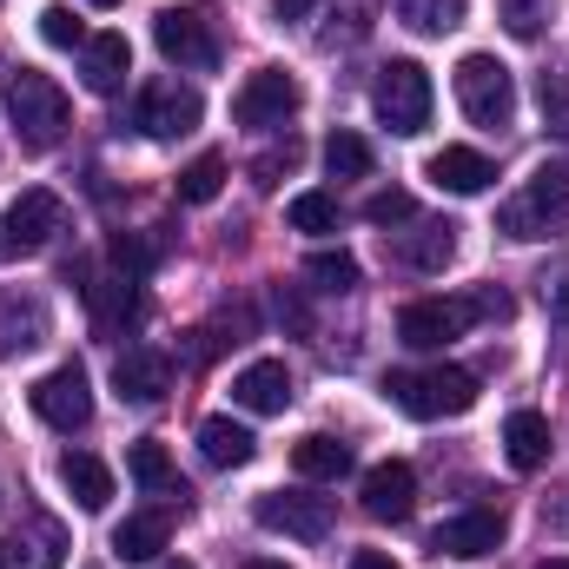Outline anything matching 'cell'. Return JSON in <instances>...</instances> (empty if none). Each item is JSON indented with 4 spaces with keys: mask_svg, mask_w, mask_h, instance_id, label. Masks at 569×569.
<instances>
[{
    "mask_svg": "<svg viewBox=\"0 0 569 569\" xmlns=\"http://www.w3.org/2000/svg\"><path fill=\"white\" fill-rule=\"evenodd\" d=\"M503 457H510V470H543L550 463V418L543 411H510L503 418Z\"/></svg>",
    "mask_w": 569,
    "mask_h": 569,
    "instance_id": "44dd1931",
    "label": "cell"
},
{
    "mask_svg": "<svg viewBox=\"0 0 569 569\" xmlns=\"http://www.w3.org/2000/svg\"><path fill=\"white\" fill-rule=\"evenodd\" d=\"M113 391L127 398V405H159L166 391H172V358L166 351H127L120 365H113Z\"/></svg>",
    "mask_w": 569,
    "mask_h": 569,
    "instance_id": "d6986e66",
    "label": "cell"
},
{
    "mask_svg": "<svg viewBox=\"0 0 569 569\" xmlns=\"http://www.w3.org/2000/svg\"><path fill=\"white\" fill-rule=\"evenodd\" d=\"M7 113H13V140L27 146V152H47V146H60L67 120H73L67 93H60L47 73H33V67H20V73L7 80Z\"/></svg>",
    "mask_w": 569,
    "mask_h": 569,
    "instance_id": "3957f363",
    "label": "cell"
},
{
    "mask_svg": "<svg viewBox=\"0 0 569 569\" xmlns=\"http://www.w3.org/2000/svg\"><path fill=\"white\" fill-rule=\"evenodd\" d=\"M557 311H563V318H569V279L557 284Z\"/></svg>",
    "mask_w": 569,
    "mask_h": 569,
    "instance_id": "b9f144b4",
    "label": "cell"
},
{
    "mask_svg": "<svg viewBox=\"0 0 569 569\" xmlns=\"http://www.w3.org/2000/svg\"><path fill=\"white\" fill-rule=\"evenodd\" d=\"M252 450H259V437L246 425H232V418H206L199 425V457L212 470H239V463H252Z\"/></svg>",
    "mask_w": 569,
    "mask_h": 569,
    "instance_id": "d4e9b609",
    "label": "cell"
},
{
    "mask_svg": "<svg viewBox=\"0 0 569 569\" xmlns=\"http://www.w3.org/2000/svg\"><path fill=\"white\" fill-rule=\"evenodd\" d=\"M477 325V298H411L398 311V345L411 351H443L450 338H463Z\"/></svg>",
    "mask_w": 569,
    "mask_h": 569,
    "instance_id": "30bf717a",
    "label": "cell"
},
{
    "mask_svg": "<svg viewBox=\"0 0 569 569\" xmlns=\"http://www.w3.org/2000/svg\"><path fill=\"white\" fill-rule=\"evenodd\" d=\"M27 405H33V418H40V425L80 430L87 418H93V391H87V371H80V365H53L47 378H33Z\"/></svg>",
    "mask_w": 569,
    "mask_h": 569,
    "instance_id": "8fae6325",
    "label": "cell"
},
{
    "mask_svg": "<svg viewBox=\"0 0 569 569\" xmlns=\"http://www.w3.org/2000/svg\"><path fill=\"white\" fill-rule=\"evenodd\" d=\"M497 543H503V510H490V503L457 510V517H443V523H437V557L470 563V557H490Z\"/></svg>",
    "mask_w": 569,
    "mask_h": 569,
    "instance_id": "5bb4252c",
    "label": "cell"
},
{
    "mask_svg": "<svg viewBox=\"0 0 569 569\" xmlns=\"http://www.w3.org/2000/svg\"><path fill=\"white\" fill-rule=\"evenodd\" d=\"M87 7H120V0H87Z\"/></svg>",
    "mask_w": 569,
    "mask_h": 569,
    "instance_id": "ee69618b",
    "label": "cell"
},
{
    "mask_svg": "<svg viewBox=\"0 0 569 569\" xmlns=\"http://www.w3.org/2000/svg\"><path fill=\"white\" fill-rule=\"evenodd\" d=\"M60 483L73 490L80 510H107V503H113V470H107L93 450H67V457H60Z\"/></svg>",
    "mask_w": 569,
    "mask_h": 569,
    "instance_id": "cb8c5ba5",
    "label": "cell"
},
{
    "mask_svg": "<svg viewBox=\"0 0 569 569\" xmlns=\"http://www.w3.org/2000/svg\"><path fill=\"white\" fill-rule=\"evenodd\" d=\"M166 537H172L166 510H140V517H127V523L113 530V557H120V563H159Z\"/></svg>",
    "mask_w": 569,
    "mask_h": 569,
    "instance_id": "4316f807",
    "label": "cell"
},
{
    "mask_svg": "<svg viewBox=\"0 0 569 569\" xmlns=\"http://www.w3.org/2000/svg\"><path fill=\"white\" fill-rule=\"evenodd\" d=\"M291 470H298L305 483H338V477L351 470V443H338V437L311 430V437H298V443H291Z\"/></svg>",
    "mask_w": 569,
    "mask_h": 569,
    "instance_id": "603a6c76",
    "label": "cell"
},
{
    "mask_svg": "<svg viewBox=\"0 0 569 569\" xmlns=\"http://www.w3.org/2000/svg\"><path fill=\"white\" fill-rule=\"evenodd\" d=\"M199 120H206V100L179 80H146L140 100H133V127L146 140H186Z\"/></svg>",
    "mask_w": 569,
    "mask_h": 569,
    "instance_id": "ba28073f",
    "label": "cell"
},
{
    "mask_svg": "<svg viewBox=\"0 0 569 569\" xmlns=\"http://www.w3.org/2000/svg\"><path fill=\"white\" fill-rule=\"evenodd\" d=\"M298 113V80L284 73V67H259V73H246V87L232 93V120L239 127H284Z\"/></svg>",
    "mask_w": 569,
    "mask_h": 569,
    "instance_id": "7c38bea8",
    "label": "cell"
},
{
    "mask_svg": "<svg viewBox=\"0 0 569 569\" xmlns=\"http://www.w3.org/2000/svg\"><path fill=\"white\" fill-rule=\"evenodd\" d=\"M127 73H133V47H127V33H93L87 47H80V80H87V93H120L127 87Z\"/></svg>",
    "mask_w": 569,
    "mask_h": 569,
    "instance_id": "e0dca14e",
    "label": "cell"
},
{
    "mask_svg": "<svg viewBox=\"0 0 569 569\" xmlns=\"http://www.w3.org/2000/svg\"><path fill=\"white\" fill-rule=\"evenodd\" d=\"M537 569H569V557H550V563H537Z\"/></svg>",
    "mask_w": 569,
    "mask_h": 569,
    "instance_id": "7bdbcfd3",
    "label": "cell"
},
{
    "mask_svg": "<svg viewBox=\"0 0 569 569\" xmlns=\"http://www.w3.org/2000/svg\"><path fill=\"white\" fill-rule=\"evenodd\" d=\"M60 563H67V530L53 517H27L0 543V569H60Z\"/></svg>",
    "mask_w": 569,
    "mask_h": 569,
    "instance_id": "9a60e30c",
    "label": "cell"
},
{
    "mask_svg": "<svg viewBox=\"0 0 569 569\" xmlns=\"http://www.w3.org/2000/svg\"><path fill=\"white\" fill-rule=\"evenodd\" d=\"M133 272H93V279L80 284L87 291V305H93V325L100 331H120L127 318H133V305H140V291H133Z\"/></svg>",
    "mask_w": 569,
    "mask_h": 569,
    "instance_id": "7402d4cb",
    "label": "cell"
},
{
    "mask_svg": "<svg viewBox=\"0 0 569 569\" xmlns=\"http://www.w3.org/2000/svg\"><path fill=\"white\" fill-rule=\"evenodd\" d=\"M371 107H378V120H385L398 140H411V133L430 127L437 87H430V73L418 67V60H391V67L378 73V87H371Z\"/></svg>",
    "mask_w": 569,
    "mask_h": 569,
    "instance_id": "5b68a950",
    "label": "cell"
},
{
    "mask_svg": "<svg viewBox=\"0 0 569 569\" xmlns=\"http://www.w3.org/2000/svg\"><path fill=\"white\" fill-rule=\"evenodd\" d=\"M40 40L47 47H87V27L73 20V7L53 0V7H40Z\"/></svg>",
    "mask_w": 569,
    "mask_h": 569,
    "instance_id": "836d02e7",
    "label": "cell"
},
{
    "mask_svg": "<svg viewBox=\"0 0 569 569\" xmlns=\"http://www.w3.org/2000/svg\"><path fill=\"white\" fill-rule=\"evenodd\" d=\"M252 517H259V530L298 537V543H325L331 523H338L331 497H311V490H266V497L252 503Z\"/></svg>",
    "mask_w": 569,
    "mask_h": 569,
    "instance_id": "9c48e42d",
    "label": "cell"
},
{
    "mask_svg": "<svg viewBox=\"0 0 569 569\" xmlns=\"http://www.w3.org/2000/svg\"><path fill=\"white\" fill-rule=\"evenodd\" d=\"M232 405H239V411H252V418H279L284 405H291V371H284L279 358L246 365V371L232 378Z\"/></svg>",
    "mask_w": 569,
    "mask_h": 569,
    "instance_id": "2e32d148",
    "label": "cell"
},
{
    "mask_svg": "<svg viewBox=\"0 0 569 569\" xmlns=\"http://www.w3.org/2000/svg\"><path fill=\"white\" fill-rule=\"evenodd\" d=\"M398 259H405L411 272H443V266L457 259V226H437V219L411 226V232L398 239Z\"/></svg>",
    "mask_w": 569,
    "mask_h": 569,
    "instance_id": "484cf974",
    "label": "cell"
},
{
    "mask_svg": "<svg viewBox=\"0 0 569 569\" xmlns=\"http://www.w3.org/2000/svg\"><path fill=\"white\" fill-rule=\"evenodd\" d=\"M152 569H192V563H186V557H159Z\"/></svg>",
    "mask_w": 569,
    "mask_h": 569,
    "instance_id": "60d3db41",
    "label": "cell"
},
{
    "mask_svg": "<svg viewBox=\"0 0 569 569\" xmlns=\"http://www.w3.org/2000/svg\"><path fill=\"white\" fill-rule=\"evenodd\" d=\"M219 192H226V152H199L179 172V206H212Z\"/></svg>",
    "mask_w": 569,
    "mask_h": 569,
    "instance_id": "83f0119b",
    "label": "cell"
},
{
    "mask_svg": "<svg viewBox=\"0 0 569 569\" xmlns=\"http://www.w3.org/2000/svg\"><path fill=\"white\" fill-rule=\"evenodd\" d=\"M325 172L331 179H365L371 172V146L358 140V133H331L325 140Z\"/></svg>",
    "mask_w": 569,
    "mask_h": 569,
    "instance_id": "4dcf8cb0",
    "label": "cell"
},
{
    "mask_svg": "<svg viewBox=\"0 0 569 569\" xmlns=\"http://www.w3.org/2000/svg\"><path fill=\"white\" fill-rule=\"evenodd\" d=\"M284 219H291V232H338V199L331 192H298L284 206Z\"/></svg>",
    "mask_w": 569,
    "mask_h": 569,
    "instance_id": "f546056e",
    "label": "cell"
},
{
    "mask_svg": "<svg viewBox=\"0 0 569 569\" xmlns=\"http://www.w3.org/2000/svg\"><path fill=\"white\" fill-rule=\"evenodd\" d=\"M284 166H291V146H284V152H266V159H259V186H279Z\"/></svg>",
    "mask_w": 569,
    "mask_h": 569,
    "instance_id": "8d00e7d4",
    "label": "cell"
},
{
    "mask_svg": "<svg viewBox=\"0 0 569 569\" xmlns=\"http://www.w3.org/2000/svg\"><path fill=\"white\" fill-rule=\"evenodd\" d=\"M67 226V206L47 192V186H33V192H20L7 212H0V266H13V259H33V252H47L53 246V232Z\"/></svg>",
    "mask_w": 569,
    "mask_h": 569,
    "instance_id": "52a82bcc",
    "label": "cell"
},
{
    "mask_svg": "<svg viewBox=\"0 0 569 569\" xmlns=\"http://www.w3.org/2000/svg\"><path fill=\"white\" fill-rule=\"evenodd\" d=\"M311 7H318V0H272V13H279V20H305Z\"/></svg>",
    "mask_w": 569,
    "mask_h": 569,
    "instance_id": "f35d334b",
    "label": "cell"
},
{
    "mask_svg": "<svg viewBox=\"0 0 569 569\" xmlns=\"http://www.w3.org/2000/svg\"><path fill=\"white\" fill-rule=\"evenodd\" d=\"M450 80H457V107H463L470 127L503 133V127L517 120V80H510V67H503L497 53H463Z\"/></svg>",
    "mask_w": 569,
    "mask_h": 569,
    "instance_id": "7a4b0ae2",
    "label": "cell"
},
{
    "mask_svg": "<svg viewBox=\"0 0 569 569\" xmlns=\"http://www.w3.org/2000/svg\"><path fill=\"white\" fill-rule=\"evenodd\" d=\"M430 186H443V192H457V199H477V192H490V179H497V166L477 152V146H443V152H430Z\"/></svg>",
    "mask_w": 569,
    "mask_h": 569,
    "instance_id": "ac0fdd59",
    "label": "cell"
},
{
    "mask_svg": "<svg viewBox=\"0 0 569 569\" xmlns=\"http://www.w3.org/2000/svg\"><path fill=\"white\" fill-rule=\"evenodd\" d=\"M569 226V172L563 166H543L530 172V186L497 212V232L503 239H550Z\"/></svg>",
    "mask_w": 569,
    "mask_h": 569,
    "instance_id": "277c9868",
    "label": "cell"
},
{
    "mask_svg": "<svg viewBox=\"0 0 569 569\" xmlns=\"http://www.w3.org/2000/svg\"><path fill=\"white\" fill-rule=\"evenodd\" d=\"M385 398L405 411V418H463L477 405V378L463 365H430V371H391L385 378Z\"/></svg>",
    "mask_w": 569,
    "mask_h": 569,
    "instance_id": "6da1fadb",
    "label": "cell"
},
{
    "mask_svg": "<svg viewBox=\"0 0 569 569\" xmlns=\"http://www.w3.org/2000/svg\"><path fill=\"white\" fill-rule=\"evenodd\" d=\"M239 569H291V563H272V557H252V563H239Z\"/></svg>",
    "mask_w": 569,
    "mask_h": 569,
    "instance_id": "ab89813d",
    "label": "cell"
},
{
    "mask_svg": "<svg viewBox=\"0 0 569 569\" xmlns=\"http://www.w3.org/2000/svg\"><path fill=\"white\" fill-rule=\"evenodd\" d=\"M305 279L318 284V291H358V259L351 252H311Z\"/></svg>",
    "mask_w": 569,
    "mask_h": 569,
    "instance_id": "1f68e13d",
    "label": "cell"
},
{
    "mask_svg": "<svg viewBox=\"0 0 569 569\" xmlns=\"http://www.w3.org/2000/svg\"><path fill=\"white\" fill-rule=\"evenodd\" d=\"M418 510V470L405 457H385L378 470H365V517L378 523H405Z\"/></svg>",
    "mask_w": 569,
    "mask_h": 569,
    "instance_id": "4fadbf2b",
    "label": "cell"
},
{
    "mask_svg": "<svg viewBox=\"0 0 569 569\" xmlns=\"http://www.w3.org/2000/svg\"><path fill=\"white\" fill-rule=\"evenodd\" d=\"M127 470H133V483H140L146 497H159V503H186L192 490H186V477H179V463L166 457V443H133L127 450Z\"/></svg>",
    "mask_w": 569,
    "mask_h": 569,
    "instance_id": "ffe728a7",
    "label": "cell"
},
{
    "mask_svg": "<svg viewBox=\"0 0 569 569\" xmlns=\"http://www.w3.org/2000/svg\"><path fill=\"white\" fill-rule=\"evenodd\" d=\"M550 13H557V0H497V20H503L517 40H537Z\"/></svg>",
    "mask_w": 569,
    "mask_h": 569,
    "instance_id": "d6a6232c",
    "label": "cell"
},
{
    "mask_svg": "<svg viewBox=\"0 0 569 569\" xmlns=\"http://www.w3.org/2000/svg\"><path fill=\"white\" fill-rule=\"evenodd\" d=\"M398 20L411 33H450L463 27V0H398Z\"/></svg>",
    "mask_w": 569,
    "mask_h": 569,
    "instance_id": "f1b7e54d",
    "label": "cell"
},
{
    "mask_svg": "<svg viewBox=\"0 0 569 569\" xmlns=\"http://www.w3.org/2000/svg\"><path fill=\"white\" fill-rule=\"evenodd\" d=\"M279 318L291 325V331H311V311H305V298H298L291 284H279Z\"/></svg>",
    "mask_w": 569,
    "mask_h": 569,
    "instance_id": "d590c367",
    "label": "cell"
},
{
    "mask_svg": "<svg viewBox=\"0 0 569 569\" xmlns=\"http://www.w3.org/2000/svg\"><path fill=\"white\" fill-rule=\"evenodd\" d=\"M345 569H398V563H391L385 550H358V557H351V563H345Z\"/></svg>",
    "mask_w": 569,
    "mask_h": 569,
    "instance_id": "74e56055",
    "label": "cell"
},
{
    "mask_svg": "<svg viewBox=\"0 0 569 569\" xmlns=\"http://www.w3.org/2000/svg\"><path fill=\"white\" fill-rule=\"evenodd\" d=\"M365 219H371V226H411V219H418V199L398 192V186H391V192H371V199H365Z\"/></svg>",
    "mask_w": 569,
    "mask_h": 569,
    "instance_id": "e575fe53",
    "label": "cell"
},
{
    "mask_svg": "<svg viewBox=\"0 0 569 569\" xmlns=\"http://www.w3.org/2000/svg\"><path fill=\"white\" fill-rule=\"evenodd\" d=\"M152 47L179 73H212L219 67V33H212L206 7H166V13H152Z\"/></svg>",
    "mask_w": 569,
    "mask_h": 569,
    "instance_id": "8992f818",
    "label": "cell"
}]
</instances>
